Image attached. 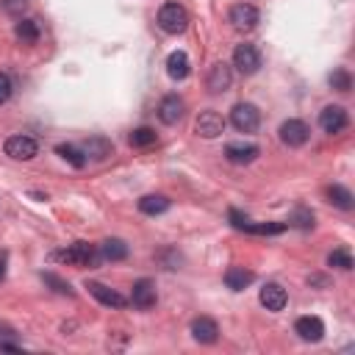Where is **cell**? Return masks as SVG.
<instances>
[{"instance_id":"21","label":"cell","mask_w":355,"mask_h":355,"mask_svg":"<svg viewBox=\"0 0 355 355\" xmlns=\"http://www.w3.org/2000/svg\"><path fill=\"white\" fill-rule=\"evenodd\" d=\"M324 194H327V202H333V205H336V208H341V211H352V205H355L352 191H349L347 186H341V183L327 186V189H324Z\"/></svg>"},{"instance_id":"6","label":"cell","mask_w":355,"mask_h":355,"mask_svg":"<svg viewBox=\"0 0 355 355\" xmlns=\"http://www.w3.org/2000/svg\"><path fill=\"white\" fill-rule=\"evenodd\" d=\"M347 122H349V116H347V108L344 105H324L322 114H319V125L330 136L333 133H341L347 128Z\"/></svg>"},{"instance_id":"16","label":"cell","mask_w":355,"mask_h":355,"mask_svg":"<svg viewBox=\"0 0 355 355\" xmlns=\"http://www.w3.org/2000/svg\"><path fill=\"white\" fill-rule=\"evenodd\" d=\"M294 333L302 338V341H322L324 336V322L319 316H300L294 322Z\"/></svg>"},{"instance_id":"19","label":"cell","mask_w":355,"mask_h":355,"mask_svg":"<svg viewBox=\"0 0 355 355\" xmlns=\"http://www.w3.org/2000/svg\"><path fill=\"white\" fill-rule=\"evenodd\" d=\"M189 72H191L189 55H186L183 50L169 53V58H166V75H169L172 80H183V78H189Z\"/></svg>"},{"instance_id":"17","label":"cell","mask_w":355,"mask_h":355,"mask_svg":"<svg viewBox=\"0 0 355 355\" xmlns=\"http://www.w3.org/2000/svg\"><path fill=\"white\" fill-rule=\"evenodd\" d=\"M258 147L255 144H244V141H230L227 147H225V158L230 161V164H252L255 158H258Z\"/></svg>"},{"instance_id":"24","label":"cell","mask_w":355,"mask_h":355,"mask_svg":"<svg viewBox=\"0 0 355 355\" xmlns=\"http://www.w3.org/2000/svg\"><path fill=\"white\" fill-rule=\"evenodd\" d=\"M100 258L103 261H125L128 258V244L122 239H105L100 244Z\"/></svg>"},{"instance_id":"28","label":"cell","mask_w":355,"mask_h":355,"mask_svg":"<svg viewBox=\"0 0 355 355\" xmlns=\"http://www.w3.org/2000/svg\"><path fill=\"white\" fill-rule=\"evenodd\" d=\"M327 80H330V86H333L336 92H341V94L352 89V75H349V69H344V67H338V69H333Z\"/></svg>"},{"instance_id":"8","label":"cell","mask_w":355,"mask_h":355,"mask_svg":"<svg viewBox=\"0 0 355 355\" xmlns=\"http://www.w3.org/2000/svg\"><path fill=\"white\" fill-rule=\"evenodd\" d=\"M233 67H236L241 75H252V72H258V67H261V53H258L252 44H239V47L233 50Z\"/></svg>"},{"instance_id":"22","label":"cell","mask_w":355,"mask_h":355,"mask_svg":"<svg viewBox=\"0 0 355 355\" xmlns=\"http://www.w3.org/2000/svg\"><path fill=\"white\" fill-rule=\"evenodd\" d=\"M14 36H17L22 44H36L39 36H42V28H39L36 19H19V22L14 25Z\"/></svg>"},{"instance_id":"7","label":"cell","mask_w":355,"mask_h":355,"mask_svg":"<svg viewBox=\"0 0 355 355\" xmlns=\"http://www.w3.org/2000/svg\"><path fill=\"white\" fill-rule=\"evenodd\" d=\"M86 288H89V294H92L100 305H108V308H125V305H128V297H125V294L108 288V286L100 283V280H86Z\"/></svg>"},{"instance_id":"33","label":"cell","mask_w":355,"mask_h":355,"mask_svg":"<svg viewBox=\"0 0 355 355\" xmlns=\"http://www.w3.org/2000/svg\"><path fill=\"white\" fill-rule=\"evenodd\" d=\"M3 3V8L11 14V17H22V11H25V6H28V0H0Z\"/></svg>"},{"instance_id":"9","label":"cell","mask_w":355,"mask_h":355,"mask_svg":"<svg viewBox=\"0 0 355 355\" xmlns=\"http://www.w3.org/2000/svg\"><path fill=\"white\" fill-rule=\"evenodd\" d=\"M183 116H186V103H183V97L166 94V97L161 100V105H158V119H161L164 125H178Z\"/></svg>"},{"instance_id":"30","label":"cell","mask_w":355,"mask_h":355,"mask_svg":"<svg viewBox=\"0 0 355 355\" xmlns=\"http://www.w3.org/2000/svg\"><path fill=\"white\" fill-rule=\"evenodd\" d=\"M327 266H336V269H341V272H349V269H352V255H349V250H344V247L333 250V252L327 255Z\"/></svg>"},{"instance_id":"4","label":"cell","mask_w":355,"mask_h":355,"mask_svg":"<svg viewBox=\"0 0 355 355\" xmlns=\"http://www.w3.org/2000/svg\"><path fill=\"white\" fill-rule=\"evenodd\" d=\"M6 155L14 158V161H31L36 153H39V144L33 136H25V133H17V136H8L6 139Z\"/></svg>"},{"instance_id":"29","label":"cell","mask_w":355,"mask_h":355,"mask_svg":"<svg viewBox=\"0 0 355 355\" xmlns=\"http://www.w3.org/2000/svg\"><path fill=\"white\" fill-rule=\"evenodd\" d=\"M283 230H286V225H280V222H252V219L244 227V233H258V236H275Z\"/></svg>"},{"instance_id":"25","label":"cell","mask_w":355,"mask_h":355,"mask_svg":"<svg viewBox=\"0 0 355 355\" xmlns=\"http://www.w3.org/2000/svg\"><path fill=\"white\" fill-rule=\"evenodd\" d=\"M128 141H130V147L144 150V147H153V144L158 141V136H155V130H153V128H136V130L128 136Z\"/></svg>"},{"instance_id":"10","label":"cell","mask_w":355,"mask_h":355,"mask_svg":"<svg viewBox=\"0 0 355 355\" xmlns=\"http://www.w3.org/2000/svg\"><path fill=\"white\" fill-rule=\"evenodd\" d=\"M130 302L139 308V311H150L155 302H158V294H155V283L150 277H141L133 283V294H130Z\"/></svg>"},{"instance_id":"13","label":"cell","mask_w":355,"mask_h":355,"mask_svg":"<svg viewBox=\"0 0 355 355\" xmlns=\"http://www.w3.org/2000/svg\"><path fill=\"white\" fill-rule=\"evenodd\" d=\"M258 19H261V14L250 3H239V6L230 8V22H233L236 31H252L258 25Z\"/></svg>"},{"instance_id":"2","label":"cell","mask_w":355,"mask_h":355,"mask_svg":"<svg viewBox=\"0 0 355 355\" xmlns=\"http://www.w3.org/2000/svg\"><path fill=\"white\" fill-rule=\"evenodd\" d=\"M189 25V14L180 3H164L158 11V28L164 33H183Z\"/></svg>"},{"instance_id":"32","label":"cell","mask_w":355,"mask_h":355,"mask_svg":"<svg viewBox=\"0 0 355 355\" xmlns=\"http://www.w3.org/2000/svg\"><path fill=\"white\" fill-rule=\"evenodd\" d=\"M0 352H19L17 333H14V327H8V324H0Z\"/></svg>"},{"instance_id":"11","label":"cell","mask_w":355,"mask_h":355,"mask_svg":"<svg viewBox=\"0 0 355 355\" xmlns=\"http://www.w3.org/2000/svg\"><path fill=\"white\" fill-rule=\"evenodd\" d=\"M233 83V72L225 61H216L211 69H208V78H205V86L211 94H219V92H227Z\"/></svg>"},{"instance_id":"12","label":"cell","mask_w":355,"mask_h":355,"mask_svg":"<svg viewBox=\"0 0 355 355\" xmlns=\"http://www.w3.org/2000/svg\"><path fill=\"white\" fill-rule=\"evenodd\" d=\"M194 130H197L202 139H216V136L225 133V119H222V114H216V111H202V114L197 116V122H194Z\"/></svg>"},{"instance_id":"14","label":"cell","mask_w":355,"mask_h":355,"mask_svg":"<svg viewBox=\"0 0 355 355\" xmlns=\"http://www.w3.org/2000/svg\"><path fill=\"white\" fill-rule=\"evenodd\" d=\"M80 153L86 155V161H105V158L114 155V144H111V139H105V136H89V139L83 141Z\"/></svg>"},{"instance_id":"20","label":"cell","mask_w":355,"mask_h":355,"mask_svg":"<svg viewBox=\"0 0 355 355\" xmlns=\"http://www.w3.org/2000/svg\"><path fill=\"white\" fill-rule=\"evenodd\" d=\"M252 280H255V275H252V269H247V266H230V269L225 272V286H227L230 291H244Z\"/></svg>"},{"instance_id":"5","label":"cell","mask_w":355,"mask_h":355,"mask_svg":"<svg viewBox=\"0 0 355 355\" xmlns=\"http://www.w3.org/2000/svg\"><path fill=\"white\" fill-rule=\"evenodd\" d=\"M277 133H280V141L286 147H302L308 141V136H311V128L302 119H286Z\"/></svg>"},{"instance_id":"18","label":"cell","mask_w":355,"mask_h":355,"mask_svg":"<svg viewBox=\"0 0 355 355\" xmlns=\"http://www.w3.org/2000/svg\"><path fill=\"white\" fill-rule=\"evenodd\" d=\"M191 338L200 341V344H214V341L219 338V327H216V322L208 319V316H197V319L191 322Z\"/></svg>"},{"instance_id":"35","label":"cell","mask_w":355,"mask_h":355,"mask_svg":"<svg viewBox=\"0 0 355 355\" xmlns=\"http://www.w3.org/2000/svg\"><path fill=\"white\" fill-rule=\"evenodd\" d=\"M3 277H6V252L0 255V280H3Z\"/></svg>"},{"instance_id":"27","label":"cell","mask_w":355,"mask_h":355,"mask_svg":"<svg viewBox=\"0 0 355 355\" xmlns=\"http://www.w3.org/2000/svg\"><path fill=\"white\" fill-rule=\"evenodd\" d=\"M288 225L291 227H300V230H311L313 227V211L305 208V205H297L294 214L288 216Z\"/></svg>"},{"instance_id":"23","label":"cell","mask_w":355,"mask_h":355,"mask_svg":"<svg viewBox=\"0 0 355 355\" xmlns=\"http://www.w3.org/2000/svg\"><path fill=\"white\" fill-rule=\"evenodd\" d=\"M166 208H169V197H164V194H144L139 200V211L147 214V216H158Z\"/></svg>"},{"instance_id":"3","label":"cell","mask_w":355,"mask_h":355,"mask_svg":"<svg viewBox=\"0 0 355 355\" xmlns=\"http://www.w3.org/2000/svg\"><path fill=\"white\" fill-rule=\"evenodd\" d=\"M230 122L239 133H252L261 125V111L252 103H236L230 111Z\"/></svg>"},{"instance_id":"26","label":"cell","mask_w":355,"mask_h":355,"mask_svg":"<svg viewBox=\"0 0 355 355\" xmlns=\"http://www.w3.org/2000/svg\"><path fill=\"white\" fill-rule=\"evenodd\" d=\"M55 153H58L67 164H72L75 169H83V166H86V155H83L78 147H72V144H58V147H55Z\"/></svg>"},{"instance_id":"34","label":"cell","mask_w":355,"mask_h":355,"mask_svg":"<svg viewBox=\"0 0 355 355\" xmlns=\"http://www.w3.org/2000/svg\"><path fill=\"white\" fill-rule=\"evenodd\" d=\"M11 89H14V86H11V78H8L6 72H0V105L11 97Z\"/></svg>"},{"instance_id":"1","label":"cell","mask_w":355,"mask_h":355,"mask_svg":"<svg viewBox=\"0 0 355 355\" xmlns=\"http://www.w3.org/2000/svg\"><path fill=\"white\" fill-rule=\"evenodd\" d=\"M53 258L61 261V263H69V266L83 269V266H97L100 250H97L94 244H89V241H75V244H69V247H64V250H55Z\"/></svg>"},{"instance_id":"31","label":"cell","mask_w":355,"mask_h":355,"mask_svg":"<svg viewBox=\"0 0 355 355\" xmlns=\"http://www.w3.org/2000/svg\"><path fill=\"white\" fill-rule=\"evenodd\" d=\"M42 280H44V286H50L55 294H67V297H72V286H69L64 277H58V275H53V272H42Z\"/></svg>"},{"instance_id":"15","label":"cell","mask_w":355,"mask_h":355,"mask_svg":"<svg viewBox=\"0 0 355 355\" xmlns=\"http://www.w3.org/2000/svg\"><path fill=\"white\" fill-rule=\"evenodd\" d=\"M258 300H261V305H263L266 311L277 313V311H283V308H286V302H288V294H286V288H283L280 283H266V286L261 288Z\"/></svg>"}]
</instances>
